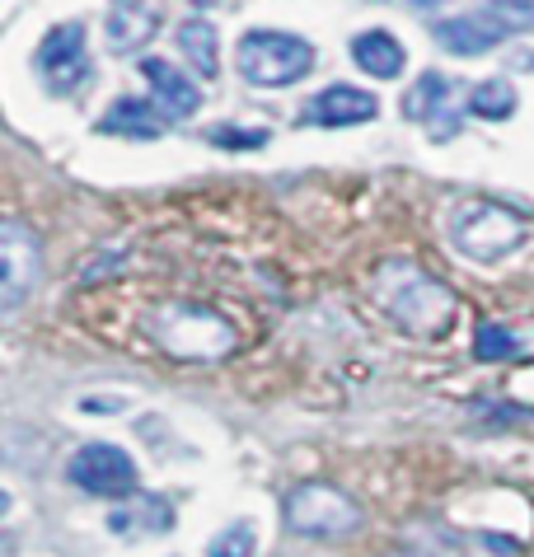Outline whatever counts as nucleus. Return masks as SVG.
I'll use <instances>...</instances> for the list:
<instances>
[{"instance_id":"obj_1","label":"nucleus","mask_w":534,"mask_h":557,"mask_svg":"<svg viewBox=\"0 0 534 557\" xmlns=\"http://www.w3.org/2000/svg\"><path fill=\"white\" fill-rule=\"evenodd\" d=\"M375 300H380V309L403 333L422 337V343H441L454 329V296L422 268H403V262L380 268V276H375Z\"/></svg>"},{"instance_id":"obj_2","label":"nucleus","mask_w":534,"mask_h":557,"mask_svg":"<svg viewBox=\"0 0 534 557\" xmlns=\"http://www.w3.org/2000/svg\"><path fill=\"white\" fill-rule=\"evenodd\" d=\"M150 343L179 356V361H226V356L240 347V333L226 314H216L207 305H155L146 319Z\"/></svg>"},{"instance_id":"obj_3","label":"nucleus","mask_w":534,"mask_h":557,"mask_svg":"<svg viewBox=\"0 0 534 557\" xmlns=\"http://www.w3.org/2000/svg\"><path fill=\"white\" fill-rule=\"evenodd\" d=\"M240 75L248 85H263V89H287L295 85L301 75H310L314 66V48L295 34H277V28H254V34L240 38Z\"/></svg>"},{"instance_id":"obj_4","label":"nucleus","mask_w":534,"mask_h":557,"mask_svg":"<svg viewBox=\"0 0 534 557\" xmlns=\"http://www.w3.org/2000/svg\"><path fill=\"white\" fill-rule=\"evenodd\" d=\"M450 239H454V249L469 253L474 262H497L525 244V221L501 202H474L454 215Z\"/></svg>"},{"instance_id":"obj_5","label":"nucleus","mask_w":534,"mask_h":557,"mask_svg":"<svg viewBox=\"0 0 534 557\" xmlns=\"http://www.w3.org/2000/svg\"><path fill=\"white\" fill-rule=\"evenodd\" d=\"M287 524L301 539H342L361 530V506L333 483H305L287 497Z\"/></svg>"},{"instance_id":"obj_6","label":"nucleus","mask_w":534,"mask_h":557,"mask_svg":"<svg viewBox=\"0 0 534 557\" xmlns=\"http://www.w3.org/2000/svg\"><path fill=\"white\" fill-rule=\"evenodd\" d=\"M71 483L89 492V497H128L136 487V463L122 445H108V441H89L71 455Z\"/></svg>"},{"instance_id":"obj_7","label":"nucleus","mask_w":534,"mask_h":557,"mask_svg":"<svg viewBox=\"0 0 534 557\" xmlns=\"http://www.w3.org/2000/svg\"><path fill=\"white\" fill-rule=\"evenodd\" d=\"M43 276V249L38 239L28 235L20 221H10L0 230V305L5 309H20L24 296L38 286Z\"/></svg>"},{"instance_id":"obj_8","label":"nucleus","mask_w":534,"mask_h":557,"mask_svg":"<svg viewBox=\"0 0 534 557\" xmlns=\"http://www.w3.org/2000/svg\"><path fill=\"white\" fill-rule=\"evenodd\" d=\"M403 113L432 132V141H450L460 132V85L446 75L427 71L422 81L403 95Z\"/></svg>"},{"instance_id":"obj_9","label":"nucleus","mask_w":534,"mask_h":557,"mask_svg":"<svg viewBox=\"0 0 534 557\" xmlns=\"http://www.w3.org/2000/svg\"><path fill=\"white\" fill-rule=\"evenodd\" d=\"M38 71L47 75V85L57 95H66L89 75V52H85V24L71 20V24H57L47 28V38L38 42Z\"/></svg>"},{"instance_id":"obj_10","label":"nucleus","mask_w":534,"mask_h":557,"mask_svg":"<svg viewBox=\"0 0 534 557\" xmlns=\"http://www.w3.org/2000/svg\"><path fill=\"white\" fill-rule=\"evenodd\" d=\"M507 34L511 28L501 24L497 14H454V20L436 24V42L454 57H483V52H493Z\"/></svg>"},{"instance_id":"obj_11","label":"nucleus","mask_w":534,"mask_h":557,"mask_svg":"<svg viewBox=\"0 0 534 557\" xmlns=\"http://www.w3.org/2000/svg\"><path fill=\"white\" fill-rule=\"evenodd\" d=\"M371 117H380V99L356 85H328L310 103V122H319V127H356V122Z\"/></svg>"},{"instance_id":"obj_12","label":"nucleus","mask_w":534,"mask_h":557,"mask_svg":"<svg viewBox=\"0 0 534 557\" xmlns=\"http://www.w3.org/2000/svg\"><path fill=\"white\" fill-rule=\"evenodd\" d=\"M141 75L150 81V95L160 99V108L169 117H187V113H197L202 108V89L187 81L179 66H169L165 57H146L141 61Z\"/></svg>"},{"instance_id":"obj_13","label":"nucleus","mask_w":534,"mask_h":557,"mask_svg":"<svg viewBox=\"0 0 534 557\" xmlns=\"http://www.w3.org/2000/svg\"><path fill=\"white\" fill-rule=\"evenodd\" d=\"M160 28V14L141 0H113L108 10V48L113 52H136L141 42H150V34Z\"/></svg>"},{"instance_id":"obj_14","label":"nucleus","mask_w":534,"mask_h":557,"mask_svg":"<svg viewBox=\"0 0 534 557\" xmlns=\"http://www.w3.org/2000/svg\"><path fill=\"white\" fill-rule=\"evenodd\" d=\"M352 57L356 66L375 75V81H395V75L403 71V48L395 34H385V28H366V34L352 38Z\"/></svg>"},{"instance_id":"obj_15","label":"nucleus","mask_w":534,"mask_h":557,"mask_svg":"<svg viewBox=\"0 0 534 557\" xmlns=\"http://www.w3.org/2000/svg\"><path fill=\"white\" fill-rule=\"evenodd\" d=\"M104 136H136V141H155L160 136V122H155V108L146 99H118L99 122Z\"/></svg>"},{"instance_id":"obj_16","label":"nucleus","mask_w":534,"mask_h":557,"mask_svg":"<svg viewBox=\"0 0 534 557\" xmlns=\"http://www.w3.org/2000/svg\"><path fill=\"white\" fill-rule=\"evenodd\" d=\"M179 48H183L187 66H193L202 81H216V71H221V48H216V28L207 20L179 24Z\"/></svg>"},{"instance_id":"obj_17","label":"nucleus","mask_w":534,"mask_h":557,"mask_svg":"<svg viewBox=\"0 0 534 557\" xmlns=\"http://www.w3.org/2000/svg\"><path fill=\"white\" fill-rule=\"evenodd\" d=\"M469 108H474V117L501 122V117L515 113V89L507 81H483V85L469 89Z\"/></svg>"},{"instance_id":"obj_18","label":"nucleus","mask_w":534,"mask_h":557,"mask_svg":"<svg viewBox=\"0 0 534 557\" xmlns=\"http://www.w3.org/2000/svg\"><path fill=\"white\" fill-rule=\"evenodd\" d=\"M474 351H478V361H511V356L521 351V343H515V337L501 329V323H483Z\"/></svg>"},{"instance_id":"obj_19","label":"nucleus","mask_w":534,"mask_h":557,"mask_svg":"<svg viewBox=\"0 0 534 557\" xmlns=\"http://www.w3.org/2000/svg\"><path fill=\"white\" fill-rule=\"evenodd\" d=\"M136 520H150L155 530H169V506L165 502H141L136 510H118V516H108V530H122V534H132L136 530Z\"/></svg>"},{"instance_id":"obj_20","label":"nucleus","mask_w":534,"mask_h":557,"mask_svg":"<svg viewBox=\"0 0 534 557\" xmlns=\"http://www.w3.org/2000/svg\"><path fill=\"white\" fill-rule=\"evenodd\" d=\"M254 530H248V524H230V530H221L207 544V557H254Z\"/></svg>"},{"instance_id":"obj_21","label":"nucleus","mask_w":534,"mask_h":557,"mask_svg":"<svg viewBox=\"0 0 534 557\" xmlns=\"http://www.w3.org/2000/svg\"><path fill=\"white\" fill-rule=\"evenodd\" d=\"M493 14L507 28H530L534 24V0H493Z\"/></svg>"},{"instance_id":"obj_22","label":"nucleus","mask_w":534,"mask_h":557,"mask_svg":"<svg viewBox=\"0 0 534 557\" xmlns=\"http://www.w3.org/2000/svg\"><path fill=\"white\" fill-rule=\"evenodd\" d=\"M122 258H128L122 249H113V253H99V258H94L89 268L81 272V286H94V282H104V276H118V272H122Z\"/></svg>"},{"instance_id":"obj_23","label":"nucleus","mask_w":534,"mask_h":557,"mask_svg":"<svg viewBox=\"0 0 534 557\" xmlns=\"http://www.w3.org/2000/svg\"><path fill=\"white\" fill-rule=\"evenodd\" d=\"M216 146H234V150H254V146H267V132H234V127H221L211 132Z\"/></svg>"},{"instance_id":"obj_24","label":"nucleus","mask_w":534,"mask_h":557,"mask_svg":"<svg viewBox=\"0 0 534 557\" xmlns=\"http://www.w3.org/2000/svg\"><path fill=\"white\" fill-rule=\"evenodd\" d=\"M413 10H436V5H446V0H408Z\"/></svg>"},{"instance_id":"obj_25","label":"nucleus","mask_w":534,"mask_h":557,"mask_svg":"<svg viewBox=\"0 0 534 557\" xmlns=\"http://www.w3.org/2000/svg\"><path fill=\"white\" fill-rule=\"evenodd\" d=\"M399 557H432V553H422V548H413V553H399Z\"/></svg>"},{"instance_id":"obj_26","label":"nucleus","mask_w":534,"mask_h":557,"mask_svg":"<svg viewBox=\"0 0 534 557\" xmlns=\"http://www.w3.org/2000/svg\"><path fill=\"white\" fill-rule=\"evenodd\" d=\"M193 5H211V0H193Z\"/></svg>"}]
</instances>
